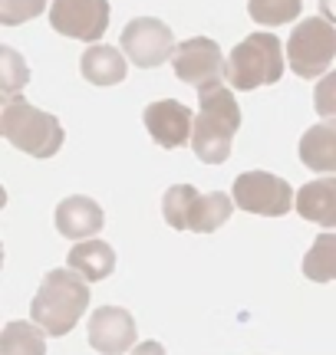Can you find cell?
I'll use <instances>...</instances> for the list:
<instances>
[{"instance_id": "9", "label": "cell", "mask_w": 336, "mask_h": 355, "mask_svg": "<svg viewBox=\"0 0 336 355\" xmlns=\"http://www.w3.org/2000/svg\"><path fill=\"white\" fill-rule=\"evenodd\" d=\"M119 46L132 60V66H139V69H156L165 60H171L178 50L175 37H171V26L162 24L158 17H139V20L126 24Z\"/></svg>"}, {"instance_id": "20", "label": "cell", "mask_w": 336, "mask_h": 355, "mask_svg": "<svg viewBox=\"0 0 336 355\" xmlns=\"http://www.w3.org/2000/svg\"><path fill=\"white\" fill-rule=\"evenodd\" d=\"M303 10V0H247V13L251 20H258L260 26H280L297 20Z\"/></svg>"}, {"instance_id": "14", "label": "cell", "mask_w": 336, "mask_h": 355, "mask_svg": "<svg viewBox=\"0 0 336 355\" xmlns=\"http://www.w3.org/2000/svg\"><path fill=\"white\" fill-rule=\"evenodd\" d=\"M297 214L310 224L336 227V178H317L297 191Z\"/></svg>"}, {"instance_id": "18", "label": "cell", "mask_w": 336, "mask_h": 355, "mask_svg": "<svg viewBox=\"0 0 336 355\" xmlns=\"http://www.w3.org/2000/svg\"><path fill=\"white\" fill-rule=\"evenodd\" d=\"M0 355H47V332L37 322L13 319L0 332Z\"/></svg>"}, {"instance_id": "19", "label": "cell", "mask_w": 336, "mask_h": 355, "mask_svg": "<svg viewBox=\"0 0 336 355\" xmlns=\"http://www.w3.org/2000/svg\"><path fill=\"white\" fill-rule=\"evenodd\" d=\"M303 277L313 283H333L336 279V234H320L310 243V250L303 257Z\"/></svg>"}, {"instance_id": "3", "label": "cell", "mask_w": 336, "mask_h": 355, "mask_svg": "<svg viewBox=\"0 0 336 355\" xmlns=\"http://www.w3.org/2000/svg\"><path fill=\"white\" fill-rule=\"evenodd\" d=\"M0 132L17 152H26L33 158H53L63 148L66 132L53 112H43L26 99H3L0 112Z\"/></svg>"}, {"instance_id": "21", "label": "cell", "mask_w": 336, "mask_h": 355, "mask_svg": "<svg viewBox=\"0 0 336 355\" xmlns=\"http://www.w3.org/2000/svg\"><path fill=\"white\" fill-rule=\"evenodd\" d=\"M0 60H3V79H0V86H3V96L13 99L17 89L30 83V69H26V63L10 50V46H0Z\"/></svg>"}, {"instance_id": "13", "label": "cell", "mask_w": 336, "mask_h": 355, "mask_svg": "<svg viewBox=\"0 0 336 355\" xmlns=\"http://www.w3.org/2000/svg\"><path fill=\"white\" fill-rule=\"evenodd\" d=\"M53 220H56V230H60L63 237H69V241H90L92 234L103 230L106 214L92 198H86V194H69V198H63V201L56 204Z\"/></svg>"}, {"instance_id": "12", "label": "cell", "mask_w": 336, "mask_h": 355, "mask_svg": "<svg viewBox=\"0 0 336 355\" xmlns=\"http://www.w3.org/2000/svg\"><path fill=\"white\" fill-rule=\"evenodd\" d=\"M90 345L103 355H122L135 343V319L122 306H103L90 316Z\"/></svg>"}, {"instance_id": "10", "label": "cell", "mask_w": 336, "mask_h": 355, "mask_svg": "<svg viewBox=\"0 0 336 355\" xmlns=\"http://www.w3.org/2000/svg\"><path fill=\"white\" fill-rule=\"evenodd\" d=\"M109 0H53L50 26L60 37L79 43H99L109 30Z\"/></svg>"}, {"instance_id": "1", "label": "cell", "mask_w": 336, "mask_h": 355, "mask_svg": "<svg viewBox=\"0 0 336 355\" xmlns=\"http://www.w3.org/2000/svg\"><path fill=\"white\" fill-rule=\"evenodd\" d=\"M90 309V283L76 270H50L40 283L37 296L30 303V319L40 329L60 339L76 329L79 316Z\"/></svg>"}, {"instance_id": "25", "label": "cell", "mask_w": 336, "mask_h": 355, "mask_svg": "<svg viewBox=\"0 0 336 355\" xmlns=\"http://www.w3.org/2000/svg\"><path fill=\"white\" fill-rule=\"evenodd\" d=\"M320 17L336 26V0H320Z\"/></svg>"}, {"instance_id": "16", "label": "cell", "mask_w": 336, "mask_h": 355, "mask_svg": "<svg viewBox=\"0 0 336 355\" xmlns=\"http://www.w3.org/2000/svg\"><path fill=\"white\" fill-rule=\"evenodd\" d=\"M79 69H83V79L92 83V86H119L126 79V73H129L126 56L116 46H109V43H92L90 50L83 53Z\"/></svg>"}, {"instance_id": "23", "label": "cell", "mask_w": 336, "mask_h": 355, "mask_svg": "<svg viewBox=\"0 0 336 355\" xmlns=\"http://www.w3.org/2000/svg\"><path fill=\"white\" fill-rule=\"evenodd\" d=\"M313 109H317V115H324V119H336V69L326 73V76L317 83Z\"/></svg>"}, {"instance_id": "17", "label": "cell", "mask_w": 336, "mask_h": 355, "mask_svg": "<svg viewBox=\"0 0 336 355\" xmlns=\"http://www.w3.org/2000/svg\"><path fill=\"white\" fill-rule=\"evenodd\" d=\"M66 263H69V270H76V273H83L86 279L96 283V279L112 277V270H116V250L106 241H96V237L76 241V247L66 254Z\"/></svg>"}, {"instance_id": "7", "label": "cell", "mask_w": 336, "mask_h": 355, "mask_svg": "<svg viewBox=\"0 0 336 355\" xmlns=\"http://www.w3.org/2000/svg\"><path fill=\"white\" fill-rule=\"evenodd\" d=\"M231 198L241 211L260 217H284L290 207H297V194L290 191V184L284 178L271 175V171H244V175H237Z\"/></svg>"}, {"instance_id": "15", "label": "cell", "mask_w": 336, "mask_h": 355, "mask_svg": "<svg viewBox=\"0 0 336 355\" xmlns=\"http://www.w3.org/2000/svg\"><path fill=\"white\" fill-rule=\"evenodd\" d=\"M300 162L310 168L313 175H336V119H326V122L303 132Z\"/></svg>"}, {"instance_id": "24", "label": "cell", "mask_w": 336, "mask_h": 355, "mask_svg": "<svg viewBox=\"0 0 336 355\" xmlns=\"http://www.w3.org/2000/svg\"><path fill=\"white\" fill-rule=\"evenodd\" d=\"M132 355H165V349L158 343H139L135 349H132Z\"/></svg>"}, {"instance_id": "2", "label": "cell", "mask_w": 336, "mask_h": 355, "mask_svg": "<svg viewBox=\"0 0 336 355\" xmlns=\"http://www.w3.org/2000/svg\"><path fill=\"white\" fill-rule=\"evenodd\" d=\"M237 128H241V105H237L231 89L224 86L205 89L201 99H198L194 135H192V148L198 155V162L224 165L231 158V145Z\"/></svg>"}, {"instance_id": "22", "label": "cell", "mask_w": 336, "mask_h": 355, "mask_svg": "<svg viewBox=\"0 0 336 355\" xmlns=\"http://www.w3.org/2000/svg\"><path fill=\"white\" fill-rule=\"evenodd\" d=\"M47 10V0H0V24L17 26Z\"/></svg>"}, {"instance_id": "4", "label": "cell", "mask_w": 336, "mask_h": 355, "mask_svg": "<svg viewBox=\"0 0 336 355\" xmlns=\"http://www.w3.org/2000/svg\"><path fill=\"white\" fill-rule=\"evenodd\" d=\"M234 207L237 204L231 194L224 191L201 194L194 184H171L162 198V217L168 227L194 230V234H215L218 227H224Z\"/></svg>"}, {"instance_id": "11", "label": "cell", "mask_w": 336, "mask_h": 355, "mask_svg": "<svg viewBox=\"0 0 336 355\" xmlns=\"http://www.w3.org/2000/svg\"><path fill=\"white\" fill-rule=\"evenodd\" d=\"M142 122L149 128V135L158 148L165 152H175V148H185L194 135V115L185 102L175 99H158L152 105H145Z\"/></svg>"}, {"instance_id": "5", "label": "cell", "mask_w": 336, "mask_h": 355, "mask_svg": "<svg viewBox=\"0 0 336 355\" xmlns=\"http://www.w3.org/2000/svg\"><path fill=\"white\" fill-rule=\"evenodd\" d=\"M284 76V43L274 33H251L228 56V83L237 92L274 86Z\"/></svg>"}, {"instance_id": "6", "label": "cell", "mask_w": 336, "mask_h": 355, "mask_svg": "<svg viewBox=\"0 0 336 355\" xmlns=\"http://www.w3.org/2000/svg\"><path fill=\"white\" fill-rule=\"evenodd\" d=\"M336 60V26L324 17L300 20L287 40V63L300 79H324Z\"/></svg>"}, {"instance_id": "8", "label": "cell", "mask_w": 336, "mask_h": 355, "mask_svg": "<svg viewBox=\"0 0 336 355\" xmlns=\"http://www.w3.org/2000/svg\"><path fill=\"white\" fill-rule=\"evenodd\" d=\"M171 69L185 86H194L198 92L215 89L221 86V79H228V63L211 37H192L178 43V50L171 56Z\"/></svg>"}]
</instances>
